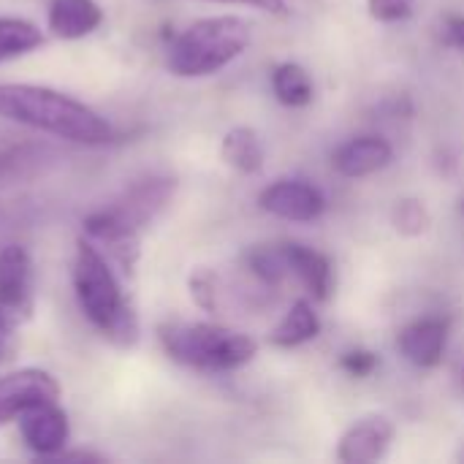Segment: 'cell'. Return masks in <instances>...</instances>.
Listing matches in <instances>:
<instances>
[{
	"mask_svg": "<svg viewBox=\"0 0 464 464\" xmlns=\"http://www.w3.org/2000/svg\"><path fill=\"white\" fill-rule=\"evenodd\" d=\"M0 117L73 144L111 141V125L95 109L41 84H0Z\"/></svg>",
	"mask_w": 464,
	"mask_h": 464,
	"instance_id": "1",
	"label": "cell"
},
{
	"mask_svg": "<svg viewBox=\"0 0 464 464\" xmlns=\"http://www.w3.org/2000/svg\"><path fill=\"white\" fill-rule=\"evenodd\" d=\"M73 294L90 326L117 348H133L141 326L130 299L122 291L111 261L90 242L79 239L73 253Z\"/></svg>",
	"mask_w": 464,
	"mask_h": 464,
	"instance_id": "2",
	"label": "cell"
},
{
	"mask_svg": "<svg viewBox=\"0 0 464 464\" xmlns=\"http://www.w3.org/2000/svg\"><path fill=\"white\" fill-rule=\"evenodd\" d=\"M158 340L171 362L198 372H231L250 364L258 353L253 337L218 324L169 321L158 329Z\"/></svg>",
	"mask_w": 464,
	"mask_h": 464,
	"instance_id": "3",
	"label": "cell"
},
{
	"mask_svg": "<svg viewBox=\"0 0 464 464\" xmlns=\"http://www.w3.org/2000/svg\"><path fill=\"white\" fill-rule=\"evenodd\" d=\"M250 44V24L242 16H207L185 27L166 52L174 76H212L234 63Z\"/></svg>",
	"mask_w": 464,
	"mask_h": 464,
	"instance_id": "4",
	"label": "cell"
},
{
	"mask_svg": "<svg viewBox=\"0 0 464 464\" xmlns=\"http://www.w3.org/2000/svg\"><path fill=\"white\" fill-rule=\"evenodd\" d=\"M177 193V179L166 177V174H150L141 177L136 182H130L111 204H106V209L122 220L125 226H130L133 231H144L174 198Z\"/></svg>",
	"mask_w": 464,
	"mask_h": 464,
	"instance_id": "5",
	"label": "cell"
},
{
	"mask_svg": "<svg viewBox=\"0 0 464 464\" xmlns=\"http://www.w3.org/2000/svg\"><path fill=\"white\" fill-rule=\"evenodd\" d=\"M35 277L27 247L8 242L0 245V313L14 324L27 321L33 313Z\"/></svg>",
	"mask_w": 464,
	"mask_h": 464,
	"instance_id": "6",
	"label": "cell"
},
{
	"mask_svg": "<svg viewBox=\"0 0 464 464\" xmlns=\"http://www.w3.org/2000/svg\"><path fill=\"white\" fill-rule=\"evenodd\" d=\"M57 150L30 136L0 133V188L33 182L57 163Z\"/></svg>",
	"mask_w": 464,
	"mask_h": 464,
	"instance_id": "7",
	"label": "cell"
},
{
	"mask_svg": "<svg viewBox=\"0 0 464 464\" xmlns=\"http://www.w3.org/2000/svg\"><path fill=\"white\" fill-rule=\"evenodd\" d=\"M60 400V383L46 370H16L0 378V430L11 421H19V416L41 402H57Z\"/></svg>",
	"mask_w": 464,
	"mask_h": 464,
	"instance_id": "8",
	"label": "cell"
},
{
	"mask_svg": "<svg viewBox=\"0 0 464 464\" xmlns=\"http://www.w3.org/2000/svg\"><path fill=\"white\" fill-rule=\"evenodd\" d=\"M258 204L264 212L280 218V220H291V223H313L324 215L326 209V198L324 193L304 182V179H277L269 188L261 190Z\"/></svg>",
	"mask_w": 464,
	"mask_h": 464,
	"instance_id": "9",
	"label": "cell"
},
{
	"mask_svg": "<svg viewBox=\"0 0 464 464\" xmlns=\"http://www.w3.org/2000/svg\"><path fill=\"white\" fill-rule=\"evenodd\" d=\"M19 435L35 457L54 459L68 446L71 424L57 402H41L19 416Z\"/></svg>",
	"mask_w": 464,
	"mask_h": 464,
	"instance_id": "10",
	"label": "cell"
},
{
	"mask_svg": "<svg viewBox=\"0 0 464 464\" xmlns=\"http://www.w3.org/2000/svg\"><path fill=\"white\" fill-rule=\"evenodd\" d=\"M394 421L383 413H370L345 430L337 446V459L345 464H372L383 459L394 443Z\"/></svg>",
	"mask_w": 464,
	"mask_h": 464,
	"instance_id": "11",
	"label": "cell"
},
{
	"mask_svg": "<svg viewBox=\"0 0 464 464\" xmlns=\"http://www.w3.org/2000/svg\"><path fill=\"white\" fill-rule=\"evenodd\" d=\"M446 345H449V321L446 318H419V321L408 324L397 340L400 353L421 370L438 367L446 356Z\"/></svg>",
	"mask_w": 464,
	"mask_h": 464,
	"instance_id": "12",
	"label": "cell"
},
{
	"mask_svg": "<svg viewBox=\"0 0 464 464\" xmlns=\"http://www.w3.org/2000/svg\"><path fill=\"white\" fill-rule=\"evenodd\" d=\"M392 160H394V150L381 136H356V139L345 141L332 158L334 169L351 179L383 171Z\"/></svg>",
	"mask_w": 464,
	"mask_h": 464,
	"instance_id": "13",
	"label": "cell"
},
{
	"mask_svg": "<svg viewBox=\"0 0 464 464\" xmlns=\"http://www.w3.org/2000/svg\"><path fill=\"white\" fill-rule=\"evenodd\" d=\"M103 11L95 0H52L46 11V27L54 38L76 41L98 30Z\"/></svg>",
	"mask_w": 464,
	"mask_h": 464,
	"instance_id": "14",
	"label": "cell"
},
{
	"mask_svg": "<svg viewBox=\"0 0 464 464\" xmlns=\"http://www.w3.org/2000/svg\"><path fill=\"white\" fill-rule=\"evenodd\" d=\"M285 253H288V261H291V272L299 277V283L313 294V299L318 302H326L334 291V266L332 261L302 245V242H285Z\"/></svg>",
	"mask_w": 464,
	"mask_h": 464,
	"instance_id": "15",
	"label": "cell"
},
{
	"mask_svg": "<svg viewBox=\"0 0 464 464\" xmlns=\"http://www.w3.org/2000/svg\"><path fill=\"white\" fill-rule=\"evenodd\" d=\"M318 334H321V318H318V313L313 310V304L307 299H296L291 304V310L280 318V324L272 329L269 343L275 348L291 351V348H299V345L315 340Z\"/></svg>",
	"mask_w": 464,
	"mask_h": 464,
	"instance_id": "16",
	"label": "cell"
},
{
	"mask_svg": "<svg viewBox=\"0 0 464 464\" xmlns=\"http://www.w3.org/2000/svg\"><path fill=\"white\" fill-rule=\"evenodd\" d=\"M220 155L239 174H258L264 169V144H261V136L253 128H247V125L231 128L223 136Z\"/></svg>",
	"mask_w": 464,
	"mask_h": 464,
	"instance_id": "17",
	"label": "cell"
},
{
	"mask_svg": "<svg viewBox=\"0 0 464 464\" xmlns=\"http://www.w3.org/2000/svg\"><path fill=\"white\" fill-rule=\"evenodd\" d=\"M245 266L256 280H261L264 285H272V288L285 283L288 275H294L288 253H285V242L283 245H253L245 253Z\"/></svg>",
	"mask_w": 464,
	"mask_h": 464,
	"instance_id": "18",
	"label": "cell"
},
{
	"mask_svg": "<svg viewBox=\"0 0 464 464\" xmlns=\"http://www.w3.org/2000/svg\"><path fill=\"white\" fill-rule=\"evenodd\" d=\"M272 90L283 106H307L313 101V79L299 63H280L272 71Z\"/></svg>",
	"mask_w": 464,
	"mask_h": 464,
	"instance_id": "19",
	"label": "cell"
},
{
	"mask_svg": "<svg viewBox=\"0 0 464 464\" xmlns=\"http://www.w3.org/2000/svg\"><path fill=\"white\" fill-rule=\"evenodd\" d=\"M41 44H44V33L33 22L16 16H0V63L30 54Z\"/></svg>",
	"mask_w": 464,
	"mask_h": 464,
	"instance_id": "20",
	"label": "cell"
},
{
	"mask_svg": "<svg viewBox=\"0 0 464 464\" xmlns=\"http://www.w3.org/2000/svg\"><path fill=\"white\" fill-rule=\"evenodd\" d=\"M392 226L402 237H421L432 226V215L421 198H400L392 209Z\"/></svg>",
	"mask_w": 464,
	"mask_h": 464,
	"instance_id": "21",
	"label": "cell"
},
{
	"mask_svg": "<svg viewBox=\"0 0 464 464\" xmlns=\"http://www.w3.org/2000/svg\"><path fill=\"white\" fill-rule=\"evenodd\" d=\"M188 288H190V299L196 302L198 310L215 315L220 310V280L212 269L198 266L193 269V275L188 277Z\"/></svg>",
	"mask_w": 464,
	"mask_h": 464,
	"instance_id": "22",
	"label": "cell"
},
{
	"mask_svg": "<svg viewBox=\"0 0 464 464\" xmlns=\"http://www.w3.org/2000/svg\"><path fill=\"white\" fill-rule=\"evenodd\" d=\"M367 8L378 22H402L413 14V0H367Z\"/></svg>",
	"mask_w": 464,
	"mask_h": 464,
	"instance_id": "23",
	"label": "cell"
},
{
	"mask_svg": "<svg viewBox=\"0 0 464 464\" xmlns=\"http://www.w3.org/2000/svg\"><path fill=\"white\" fill-rule=\"evenodd\" d=\"M378 356L372 351H364V348H356V351H348L343 353L340 359V367L351 375V378H367L378 370Z\"/></svg>",
	"mask_w": 464,
	"mask_h": 464,
	"instance_id": "24",
	"label": "cell"
},
{
	"mask_svg": "<svg viewBox=\"0 0 464 464\" xmlns=\"http://www.w3.org/2000/svg\"><path fill=\"white\" fill-rule=\"evenodd\" d=\"M207 3H228V5H250L266 14H277V16H288L291 8L285 0H207Z\"/></svg>",
	"mask_w": 464,
	"mask_h": 464,
	"instance_id": "25",
	"label": "cell"
},
{
	"mask_svg": "<svg viewBox=\"0 0 464 464\" xmlns=\"http://www.w3.org/2000/svg\"><path fill=\"white\" fill-rule=\"evenodd\" d=\"M443 41L454 49H464V16H449L443 22Z\"/></svg>",
	"mask_w": 464,
	"mask_h": 464,
	"instance_id": "26",
	"label": "cell"
},
{
	"mask_svg": "<svg viewBox=\"0 0 464 464\" xmlns=\"http://www.w3.org/2000/svg\"><path fill=\"white\" fill-rule=\"evenodd\" d=\"M14 326H16V324L0 313V353H3V348H5V343H8V337H11V332H14Z\"/></svg>",
	"mask_w": 464,
	"mask_h": 464,
	"instance_id": "27",
	"label": "cell"
},
{
	"mask_svg": "<svg viewBox=\"0 0 464 464\" xmlns=\"http://www.w3.org/2000/svg\"><path fill=\"white\" fill-rule=\"evenodd\" d=\"M457 459H459V462H464V443H462V449H459V454H457Z\"/></svg>",
	"mask_w": 464,
	"mask_h": 464,
	"instance_id": "28",
	"label": "cell"
},
{
	"mask_svg": "<svg viewBox=\"0 0 464 464\" xmlns=\"http://www.w3.org/2000/svg\"><path fill=\"white\" fill-rule=\"evenodd\" d=\"M462 378H464V375H462Z\"/></svg>",
	"mask_w": 464,
	"mask_h": 464,
	"instance_id": "29",
	"label": "cell"
}]
</instances>
